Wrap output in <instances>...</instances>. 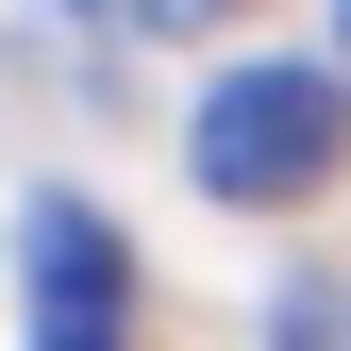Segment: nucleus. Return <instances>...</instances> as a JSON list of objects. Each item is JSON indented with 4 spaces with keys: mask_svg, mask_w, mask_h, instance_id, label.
Here are the masks:
<instances>
[{
    "mask_svg": "<svg viewBox=\"0 0 351 351\" xmlns=\"http://www.w3.org/2000/svg\"><path fill=\"white\" fill-rule=\"evenodd\" d=\"M17 351H134V251L67 184L17 217Z\"/></svg>",
    "mask_w": 351,
    "mask_h": 351,
    "instance_id": "obj_2",
    "label": "nucleus"
},
{
    "mask_svg": "<svg viewBox=\"0 0 351 351\" xmlns=\"http://www.w3.org/2000/svg\"><path fill=\"white\" fill-rule=\"evenodd\" d=\"M268 351H351V285H301L285 318H268Z\"/></svg>",
    "mask_w": 351,
    "mask_h": 351,
    "instance_id": "obj_3",
    "label": "nucleus"
},
{
    "mask_svg": "<svg viewBox=\"0 0 351 351\" xmlns=\"http://www.w3.org/2000/svg\"><path fill=\"white\" fill-rule=\"evenodd\" d=\"M335 84H351V51H335Z\"/></svg>",
    "mask_w": 351,
    "mask_h": 351,
    "instance_id": "obj_5",
    "label": "nucleus"
},
{
    "mask_svg": "<svg viewBox=\"0 0 351 351\" xmlns=\"http://www.w3.org/2000/svg\"><path fill=\"white\" fill-rule=\"evenodd\" d=\"M84 17H101V34H201L217 0H84Z\"/></svg>",
    "mask_w": 351,
    "mask_h": 351,
    "instance_id": "obj_4",
    "label": "nucleus"
},
{
    "mask_svg": "<svg viewBox=\"0 0 351 351\" xmlns=\"http://www.w3.org/2000/svg\"><path fill=\"white\" fill-rule=\"evenodd\" d=\"M184 167H201V201H234V217L318 201L335 167H351V84H335L318 51H251V67H217L201 117H184Z\"/></svg>",
    "mask_w": 351,
    "mask_h": 351,
    "instance_id": "obj_1",
    "label": "nucleus"
}]
</instances>
